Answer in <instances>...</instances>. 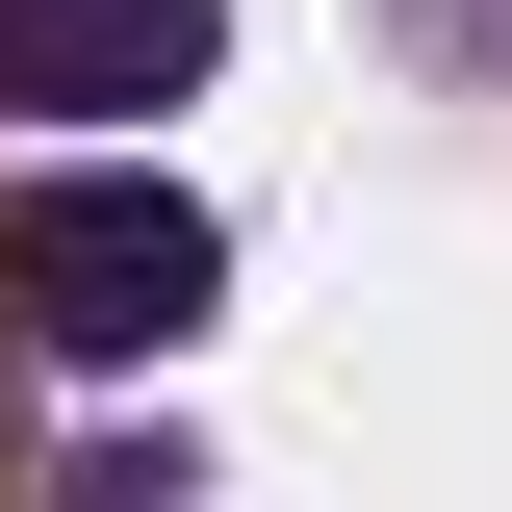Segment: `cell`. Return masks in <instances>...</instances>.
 <instances>
[{"instance_id": "6da1fadb", "label": "cell", "mask_w": 512, "mask_h": 512, "mask_svg": "<svg viewBox=\"0 0 512 512\" xmlns=\"http://www.w3.org/2000/svg\"><path fill=\"white\" fill-rule=\"evenodd\" d=\"M205 282H231V231H205L154 154H52V180H0V308H26V359H180Z\"/></svg>"}, {"instance_id": "7a4b0ae2", "label": "cell", "mask_w": 512, "mask_h": 512, "mask_svg": "<svg viewBox=\"0 0 512 512\" xmlns=\"http://www.w3.org/2000/svg\"><path fill=\"white\" fill-rule=\"evenodd\" d=\"M231 52V0H0V103H180V77Z\"/></svg>"}]
</instances>
